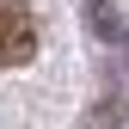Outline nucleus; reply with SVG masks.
<instances>
[{
    "mask_svg": "<svg viewBox=\"0 0 129 129\" xmlns=\"http://www.w3.org/2000/svg\"><path fill=\"white\" fill-rule=\"evenodd\" d=\"M37 55V19L25 0H0V68H25Z\"/></svg>",
    "mask_w": 129,
    "mask_h": 129,
    "instance_id": "1",
    "label": "nucleus"
},
{
    "mask_svg": "<svg viewBox=\"0 0 129 129\" xmlns=\"http://www.w3.org/2000/svg\"><path fill=\"white\" fill-rule=\"evenodd\" d=\"M86 25H92V37H105L111 49H129V19L111 0H86Z\"/></svg>",
    "mask_w": 129,
    "mask_h": 129,
    "instance_id": "2",
    "label": "nucleus"
}]
</instances>
